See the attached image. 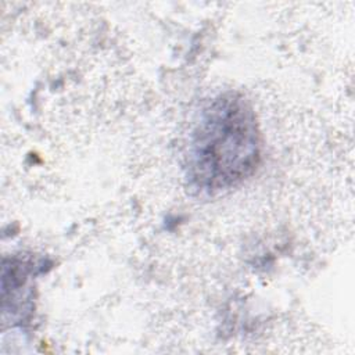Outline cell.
<instances>
[{
	"mask_svg": "<svg viewBox=\"0 0 355 355\" xmlns=\"http://www.w3.org/2000/svg\"><path fill=\"white\" fill-rule=\"evenodd\" d=\"M255 115L239 94L214 98L200 112L187 148V176L201 193H218L248 178L259 162Z\"/></svg>",
	"mask_w": 355,
	"mask_h": 355,
	"instance_id": "1",
	"label": "cell"
}]
</instances>
